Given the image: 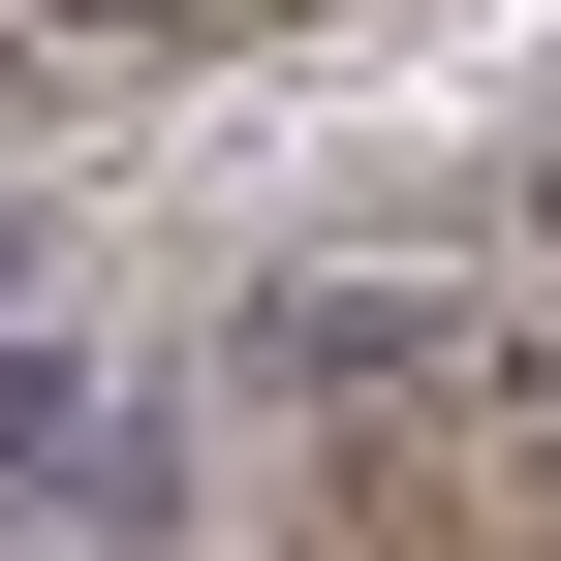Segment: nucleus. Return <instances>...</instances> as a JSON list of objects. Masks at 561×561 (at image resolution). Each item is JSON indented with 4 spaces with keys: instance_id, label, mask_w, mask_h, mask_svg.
<instances>
[{
    "instance_id": "nucleus-1",
    "label": "nucleus",
    "mask_w": 561,
    "mask_h": 561,
    "mask_svg": "<svg viewBox=\"0 0 561 561\" xmlns=\"http://www.w3.org/2000/svg\"><path fill=\"white\" fill-rule=\"evenodd\" d=\"M437 437L500 468V561H561V375H437Z\"/></svg>"
}]
</instances>
